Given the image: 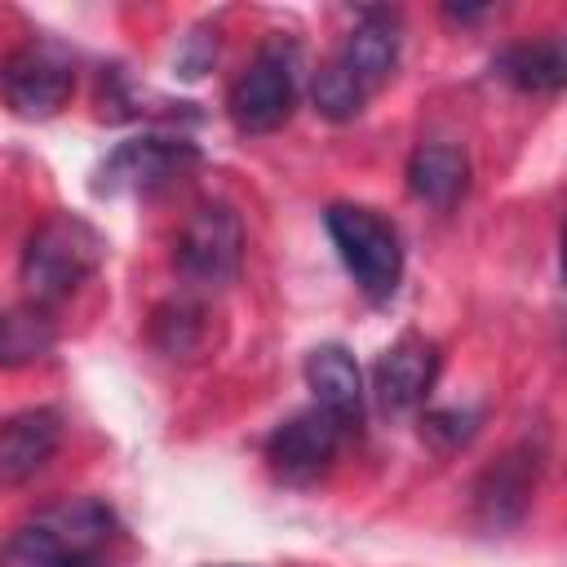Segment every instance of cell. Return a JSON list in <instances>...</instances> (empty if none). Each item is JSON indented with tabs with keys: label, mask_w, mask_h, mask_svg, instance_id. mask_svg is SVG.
<instances>
[{
	"label": "cell",
	"mask_w": 567,
	"mask_h": 567,
	"mask_svg": "<svg viewBox=\"0 0 567 567\" xmlns=\"http://www.w3.org/2000/svg\"><path fill=\"white\" fill-rule=\"evenodd\" d=\"M341 430H346V425H341L337 416H328L323 408H306V412L288 416V421L270 434V443H266L270 474H275L279 483H292V487L315 483V478L332 465V456H337V447H341Z\"/></svg>",
	"instance_id": "7"
},
{
	"label": "cell",
	"mask_w": 567,
	"mask_h": 567,
	"mask_svg": "<svg viewBox=\"0 0 567 567\" xmlns=\"http://www.w3.org/2000/svg\"><path fill=\"white\" fill-rule=\"evenodd\" d=\"M297 102V49L288 40H266L252 62L230 84L226 111L239 133H275Z\"/></svg>",
	"instance_id": "4"
},
{
	"label": "cell",
	"mask_w": 567,
	"mask_h": 567,
	"mask_svg": "<svg viewBox=\"0 0 567 567\" xmlns=\"http://www.w3.org/2000/svg\"><path fill=\"white\" fill-rule=\"evenodd\" d=\"M439 377V346L421 332H403L377 363V394L385 408L408 412L416 408Z\"/></svg>",
	"instance_id": "9"
},
{
	"label": "cell",
	"mask_w": 567,
	"mask_h": 567,
	"mask_svg": "<svg viewBox=\"0 0 567 567\" xmlns=\"http://www.w3.org/2000/svg\"><path fill=\"white\" fill-rule=\"evenodd\" d=\"M337 62L350 71V80L363 89V93H377L390 75H394V62H399V31L390 22V13H368L341 44Z\"/></svg>",
	"instance_id": "12"
},
{
	"label": "cell",
	"mask_w": 567,
	"mask_h": 567,
	"mask_svg": "<svg viewBox=\"0 0 567 567\" xmlns=\"http://www.w3.org/2000/svg\"><path fill=\"white\" fill-rule=\"evenodd\" d=\"M195 146L190 142H173V137H133L124 146H115L102 168H97V190L106 195H151L164 190L168 182H177L190 164H195Z\"/></svg>",
	"instance_id": "8"
},
{
	"label": "cell",
	"mask_w": 567,
	"mask_h": 567,
	"mask_svg": "<svg viewBox=\"0 0 567 567\" xmlns=\"http://www.w3.org/2000/svg\"><path fill=\"white\" fill-rule=\"evenodd\" d=\"M536 474H540V456L532 447H514L509 456H501L483 483H478V509L487 523H514L527 501H532V487H536Z\"/></svg>",
	"instance_id": "13"
},
{
	"label": "cell",
	"mask_w": 567,
	"mask_h": 567,
	"mask_svg": "<svg viewBox=\"0 0 567 567\" xmlns=\"http://www.w3.org/2000/svg\"><path fill=\"white\" fill-rule=\"evenodd\" d=\"M75 89V62L53 40H27L0 66V97L22 120H49Z\"/></svg>",
	"instance_id": "5"
},
{
	"label": "cell",
	"mask_w": 567,
	"mask_h": 567,
	"mask_svg": "<svg viewBox=\"0 0 567 567\" xmlns=\"http://www.w3.org/2000/svg\"><path fill=\"white\" fill-rule=\"evenodd\" d=\"M470 186V159L461 146H447V142H425L412 151L408 159V190L425 204H456Z\"/></svg>",
	"instance_id": "14"
},
{
	"label": "cell",
	"mask_w": 567,
	"mask_h": 567,
	"mask_svg": "<svg viewBox=\"0 0 567 567\" xmlns=\"http://www.w3.org/2000/svg\"><path fill=\"white\" fill-rule=\"evenodd\" d=\"M474 425H478V416H474V412L443 408V412H430V416L421 421V434H425L430 443H439V447H461V443H470V439H474Z\"/></svg>",
	"instance_id": "19"
},
{
	"label": "cell",
	"mask_w": 567,
	"mask_h": 567,
	"mask_svg": "<svg viewBox=\"0 0 567 567\" xmlns=\"http://www.w3.org/2000/svg\"><path fill=\"white\" fill-rule=\"evenodd\" d=\"M177 270L195 284H230L244 261V221L230 204H199L177 235Z\"/></svg>",
	"instance_id": "6"
},
{
	"label": "cell",
	"mask_w": 567,
	"mask_h": 567,
	"mask_svg": "<svg viewBox=\"0 0 567 567\" xmlns=\"http://www.w3.org/2000/svg\"><path fill=\"white\" fill-rule=\"evenodd\" d=\"M208 337V310L195 301H168L155 310V341L168 354H195Z\"/></svg>",
	"instance_id": "17"
},
{
	"label": "cell",
	"mask_w": 567,
	"mask_h": 567,
	"mask_svg": "<svg viewBox=\"0 0 567 567\" xmlns=\"http://www.w3.org/2000/svg\"><path fill=\"white\" fill-rule=\"evenodd\" d=\"M310 97H315V111H319L323 120H337V124H341V120H354V115L363 111V102H368V93L350 80V71H346L337 58L319 66Z\"/></svg>",
	"instance_id": "18"
},
{
	"label": "cell",
	"mask_w": 567,
	"mask_h": 567,
	"mask_svg": "<svg viewBox=\"0 0 567 567\" xmlns=\"http://www.w3.org/2000/svg\"><path fill=\"white\" fill-rule=\"evenodd\" d=\"M323 221L354 284L372 301L394 297L399 275H403V244H399L394 221H385L377 208H363V204H332Z\"/></svg>",
	"instance_id": "3"
},
{
	"label": "cell",
	"mask_w": 567,
	"mask_h": 567,
	"mask_svg": "<svg viewBox=\"0 0 567 567\" xmlns=\"http://www.w3.org/2000/svg\"><path fill=\"white\" fill-rule=\"evenodd\" d=\"M115 514L97 496H66L35 509L4 545L0 567H102Z\"/></svg>",
	"instance_id": "1"
},
{
	"label": "cell",
	"mask_w": 567,
	"mask_h": 567,
	"mask_svg": "<svg viewBox=\"0 0 567 567\" xmlns=\"http://www.w3.org/2000/svg\"><path fill=\"white\" fill-rule=\"evenodd\" d=\"M496 71L523 89V93H554L567 80V53L558 40H532V44H514L496 58Z\"/></svg>",
	"instance_id": "16"
},
{
	"label": "cell",
	"mask_w": 567,
	"mask_h": 567,
	"mask_svg": "<svg viewBox=\"0 0 567 567\" xmlns=\"http://www.w3.org/2000/svg\"><path fill=\"white\" fill-rule=\"evenodd\" d=\"M306 385L315 394V408L337 416L341 425H354L363 412V377L350 350L341 346H319L306 354Z\"/></svg>",
	"instance_id": "10"
},
{
	"label": "cell",
	"mask_w": 567,
	"mask_h": 567,
	"mask_svg": "<svg viewBox=\"0 0 567 567\" xmlns=\"http://www.w3.org/2000/svg\"><path fill=\"white\" fill-rule=\"evenodd\" d=\"M58 341V328L49 310L40 306H9L0 310V368H27L40 363Z\"/></svg>",
	"instance_id": "15"
},
{
	"label": "cell",
	"mask_w": 567,
	"mask_h": 567,
	"mask_svg": "<svg viewBox=\"0 0 567 567\" xmlns=\"http://www.w3.org/2000/svg\"><path fill=\"white\" fill-rule=\"evenodd\" d=\"M102 235L75 217V213H53L44 217L22 248V288L31 297V306L49 310L58 301H66L97 266H102Z\"/></svg>",
	"instance_id": "2"
},
{
	"label": "cell",
	"mask_w": 567,
	"mask_h": 567,
	"mask_svg": "<svg viewBox=\"0 0 567 567\" xmlns=\"http://www.w3.org/2000/svg\"><path fill=\"white\" fill-rule=\"evenodd\" d=\"M58 439H62L58 412H49V408L18 412V416L0 430V483H22V478H31V474L58 452Z\"/></svg>",
	"instance_id": "11"
}]
</instances>
